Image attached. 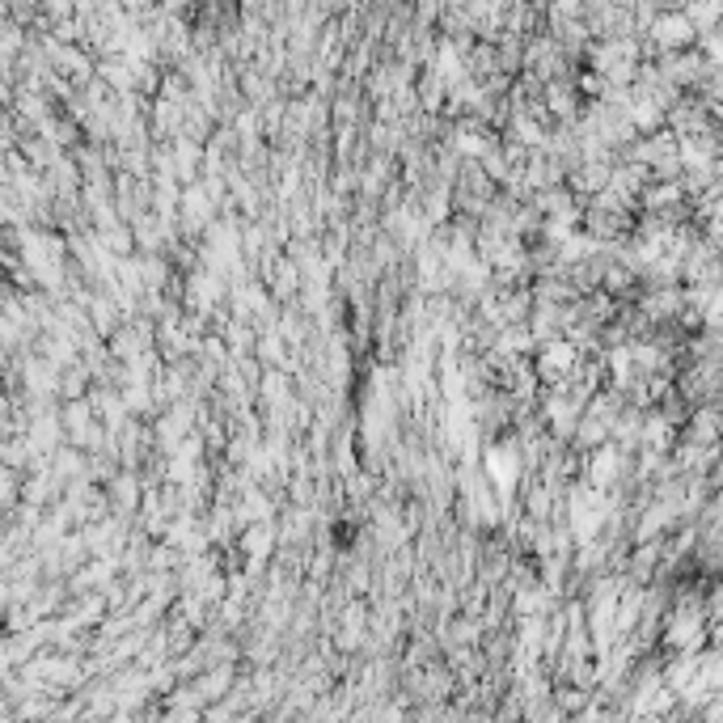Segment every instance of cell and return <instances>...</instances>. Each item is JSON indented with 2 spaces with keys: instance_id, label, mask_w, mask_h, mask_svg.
I'll return each instance as SVG.
<instances>
[{
  "instance_id": "6da1fadb",
  "label": "cell",
  "mask_w": 723,
  "mask_h": 723,
  "mask_svg": "<svg viewBox=\"0 0 723 723\" xmlns=\"http://www.w3.org/2000/svg\"><path fill=\"white\" fill-rule=\"evenodd\" d=\"M648 35H652V43L664 51V56H677V51H689V43H694L698 31L689 26L686 13H660Z\"/></svg>"
}]
</instances>
